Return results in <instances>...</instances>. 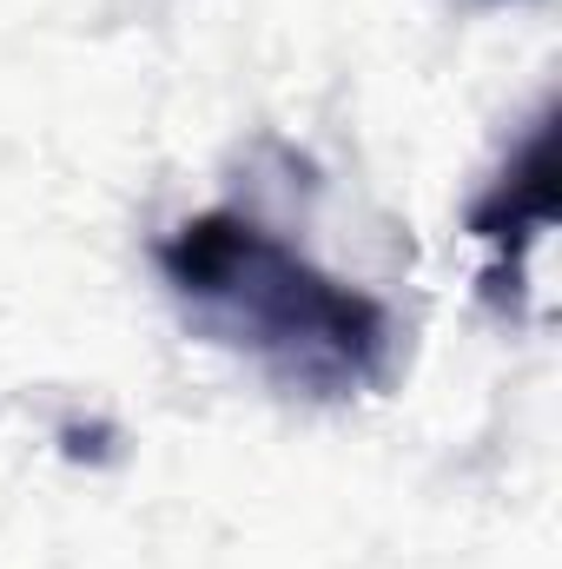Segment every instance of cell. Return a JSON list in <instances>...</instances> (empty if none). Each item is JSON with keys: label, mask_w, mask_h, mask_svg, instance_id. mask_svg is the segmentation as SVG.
<instances>
[{"label": "cell", "mask_w": 562, "mask_h": 569, "mask_svg": "<svg viewBox=\"0 0 562 569\" xmlns=\"http://www.w3.org/2000/svg\"><path fill=\"white\" fill-rule=\"evenodd\" d=\"M179 305L304 398H358L391 378V318L371 291L318 272L279 232L199 212L159 246Z\"/></svg>", "instance_id": "cell-1"}, {"label": "cell", "mask_w": 562, "mask_h": 569, "mask_svg": "<svg viewBox=\"0 0 562 569\" xmlns=\"http://www.w3.org/2000/svg\"><path fill=\"white\" fill-rule=\"evenodd\" d=\"M556 206H562V172H556V107H550V113L530 127V140L510 152L503 179L470 206V232H476L483 246H496L503 266H510V259H523V252L556 226ZM503 266L490 272V284L503 279Z\"/></svg>", "instance_id": "cell-2"}]
</instances>
